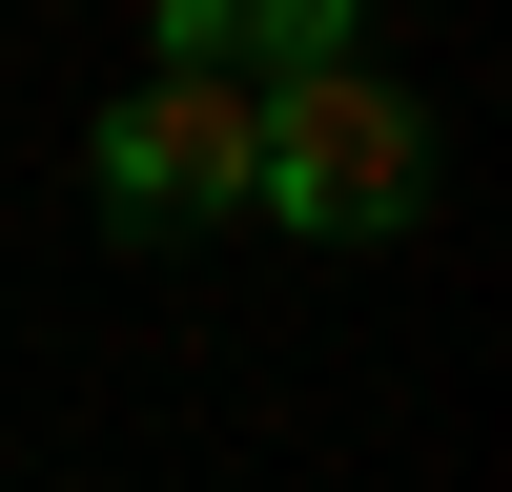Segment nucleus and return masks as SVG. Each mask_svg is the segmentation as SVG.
<instances>
[{
    "instance_id": "f257e3e1",
    "label": "nucleus",
    "mask_w": 512,
    "mask_h": 492,
    "mask_svg": "<svg viewBox=\"0 0 512 492\" xmlns=\"http://www.w3.org/2000/svg\"><path fill=\"white\" fill-rule=\"evenodd\" d=\"M246 205H267V226H308V246H390L410 205H431V103H410V82H369V62L267 82V103H246Z\"/></svg>"
},
{
    "instance_id": "f03ea898",
    "label": "nucleus",
    "mask_w": 512,
    "mask_h": 492,
    "mask_svg": "<svg viewBox=\"0 0 512 492\" xmlns=\"http://www.w3.org/2000/svg\"><path fill=\"white\" fill-rule=\"evenodd\" d=\"M82 185H103V226L123 246H185V226H226L246 205V82H123L103 123H82Z\"/></svg>"
},
{
    "instance_id": "7ed1b4c3",
    "label": "nucleus",
    "mask_w": 512,
    "mask_h": 492,
    "mask_svg": "<svg viewBox=\"0 0 512 492\" xmlns=\"http://www.w3.org/2000/svg\"><path fill=\"white\" fill-rule=\"evenodd\" d=\"M328 62H369V0H205V82H328Z\"/></svg>"
}]
</instances>
